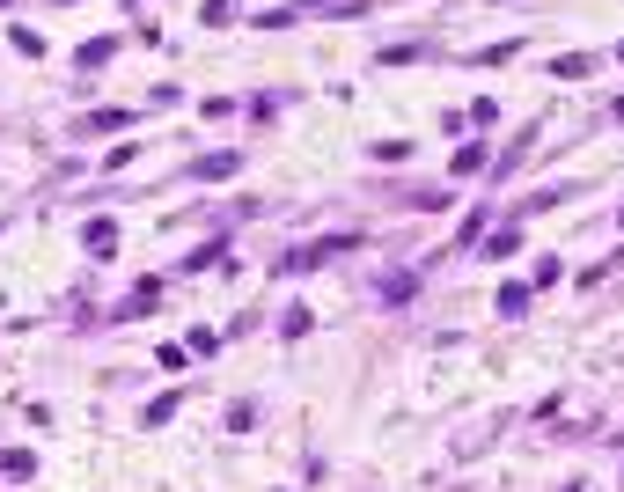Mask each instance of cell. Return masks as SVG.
I'll return each instance as SVG.
<instances>
[]
</instances>
